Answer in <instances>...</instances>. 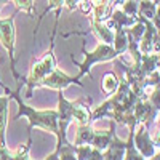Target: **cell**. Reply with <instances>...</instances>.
I'll list each match as a JSON object with an SVG mask.
<instances>
[{
	"instance_id": "15",
	"label": "cell",
	"mask_w": 160,
	"mask_h": 160,
	"mask_svg": "<svg viewBox=\"0 0 160 160\" xmlns=\"http://www.w3.org/2000/svg\"><path fill=\"white\" fill-rule=\"evenodd\" d=\"M75 146V158L78 160H104L102 152L93 148L91 144H74Z\"/></svg>"
},
{
	"instance_id": "30",
	"label": "cell",
	"mask_w": 160,
	"mask_h": 160,
	"mask_svg": "<svg viewBox=\"0 0 160 160\" xmlns=\"http://www.w3.org/2000/svg\"><path fill=\"white\" fill-rule=\"evenodd\" d=\"M152 160H160V151H155V154L152 155Z\"/></svg>"
},
{
	"instance_id": "22",
	"label": "cell",
	"mask_w": 160,
	"mask_h": 160,
	"mask_svg": "<svg viewBox=\"0 0 160 160\" xmlns=\"http://www.w3.org/2000/svg\"><path fill=\"white\" fill-rule=\"evenodd\" d=\"M31 144H32V138H31V133H29L28 142H26V144H21L15 152H11V160H26V158H29Z\"/></svg>"
},
{
	"instance_id": "20",
	"label": "cell",
	"mask_w": 160,
	"mask_h": 160,
	"mask_svg": "<svg viewBox=\"0 0 160 160\" xmlns=\"http://www.w3.org/2000/svg\"><path fill=\"white\" fill-rule=\"evenodd\" d=\"M155 11H157V2H155V0H139V2H138V13H139V16L152 21V18L155 16Z\"/></svg>"
},
{
	"instance_id": "32",
	"label": "cell",
	"mask_w": 160,
	"mask_h": 160,
	"mask_svg": "<svg viewBox=\"0 0 160 160\" xmlns=\"http://www.w3.org/2000/svg\"><path fill=\"white\" fill-rule=\"evenodd\" d=\"M157 71L160 72V53H158V61H157Z\"/></svg>"
},
{
	"instance_id": "9",
	"label": "cell",
	"mask_w": 160,
	"mask_h": 160,
	"mask_svg": "<svg viewBox=\"0 0 160 160\" xmlns=\"http://www.w3.org/2000/svg\"><path fill=\"white\" fill-rule=\"evenodd\" d=\"M133 114H135V118H136L138 123L151 125L157 118V115H158V109L148 98H141V99L136 101L135 109H133Z\"/></svg>"
},
{
	"instance_id": "33",
	"label": "cell",
	"mask_w": 160,
	"mask_h": 160,
	"mask_svg": "<svg viewBox=\"0 0 160 160\" xmlns=\"http://www.w3.org/2000/svg\"><path fill=\"white\" fill-rule=\"evenodd\" d=\"M0 87H2V88H3V90H5V88H7V85H5V83H3V82H2V78H0Z\"/></svg>"
},
{
	"instance_id": "24",
	"label": "cell",
	"mask_w": 160,
	"mask_h": 160,
	"mask_svg": "<svg viewBox=\"0 0 160 160\" xmlns=\"http://www.w3.org/2000/svg\"><path fill=\"white\" fill-rule=\"evenodd\" d=\"M47 2H48V5H47V8L43 11V15H47V13H50V11H55V15L59 16L61 15V8L64 7V0H47ZM43 15L40 16V19L43 18ZM40 19H38V22H40Z\"/></svg>"
},
{
	"instance_id": "19",
	"label": "cell",
	"mask_w": 160,
	"mask_h": 160,
	"mask_svg": "<svg viewBox=\"0 0 160 160\" xmlns=\"http://www.w3.org/2000/svg\"><path fill=\"white\" fill-rule=\"evenodd\" d=\"M93 133H95V128H93L91 123H82L77 127V133H75V139L74 144H90Z\"/></svg>"
},
{
	"instance_id": "10",
	"label": "cell",
	"mask_w": 160,
	"mask_h": 160,
	"mask_svg": "<svg viewBox=\"0 0 160 160\" xmlns=\"http://www.w3.org/2000/svg\"><path fill=\"white\" fill-rule=\"evenodd\" d=\"M125 144H127V139L118 138L117 131L114 130L112 139L108 146V149L102 152V158L104 160H122L125 155Z\"/></svg>"
},
{
	"instance_id": "5",
	"label": "cell",
	"mask_w": 160,
	"mask_h": 160,
	"mask_svg": "<svg viewBox=\"0 0 160 160\" xmlns=\"http://www.w3.org/2000/svg\"><path fill=\"white\" fill-rule=\"evenodd\" d=\"M18 13V11H16ZM16 13H13L11 16L0 19V43L7 50L8 56H10V66H11V72L13 77L21 87V77L16 71V59H15V45H16V28H15V16Z\"/></svg>"
},
{
	"instance_id": "31",
	"label": "cell",
	"mask_w": 160,
	"mask_h": 160,
	"mask_svg": "<svg viewBox=\"0 0 160 160\" xmlns=\"http://www.w3.org/2000/svg\"><path fill=\"white\" fill-rule=\"evenodd\" d=\"M8 2H10V0H0V8H2L3 5H7Z\"/></svg>"
},
{
	"instance_id": "16",
	"label": "cell",
	"mask_w": 160,
	"mask_h": 160,
	"mask_svg": "<svg viewBox=\"0 0 160 160\" xmlns=\"http://www.w3.org/2000/svg\"><path fill=\"white\" fill-rule=\"evenodd\" d=\"M47 160H55V158H61V160H74L75 158V146L71 144L69 141L64 142L61 146H56L55 151L51 154H48V157H45Z\"/></svg>"
},
{
	"instance_id": "13",
	"label": "cell",
	"mask_w": 160,
	"mask_h": 160,
	"mask_svg": "<svg viewBox=\"0 0 160 160\" xmlns=\"http://www.w3.org/2000/svg\"><path fill=\"white\" fill-rule=\"evenodd\" d=\"M10 95L0 96V144H7V127H8V102Z\"/></svg>"
},
{
	"instance_id": "23",
	"label": "cell",
	"mask_w": 160,
	"mask_h": 160,
	"mask_svg": "<svg viewBox=\"0 0 160 160\" xmlns=\"http://www.w3.org/2000/svg\"><path fill=\"white\" fill-rule=\"evenodd\" d=\"M120 10H122L123 13H127L128 16H135L138 18L139 13H138V0H125V2L122 5H118Z\"/></svg>"
},
{
	"instance_id": "29",
	"label": "cell",
	"mask_w": 160,
	"mask_h": 160,
	"mask_svg": "<svg viewBox=\"0 0 160 160\" xmlns=\"http://www.w3.org/2000/svg\"><path fill=\"white\" fill-rule=\"evenodd\" d=\"M152 139H154V142H155V148H160V130L157 131V135H155Z\"/></svg>"
},
{
	"instance_id": "3",
	"label": "cell",
	"mask_w": 160,
	"mask_h": 160,
	"mask_svg": "<svg viewBox=\"0 0 160 160\" xmlns=\"http://www.w3.org/2000/svg\"><path fill=\"white\" fill-rule=\"evenodd\" d=\"M58 21H59V16H56V21H55V28H53V34H51V38H50V50L45 53V55L40 58L38 61H35L31 69H29V75L28 78L24 80V83L28 85V93H26V98H32V91L35 88L40 87L42 80L56 68V58H55V37H56V32H58Z\"/></svg>"
},
{
	"instance_id": "28",
	"label": "cell",
	"mask_w": 160,
	"mask_h": 160,
	"mask_svg": "<svg viewBox=\"0 0 160 160\" xmlns=\"http://www.w3.org/2000/svg\"><path fill=\"white\" fill-rule=\"evenodd\" d=\"M80 2H82V0H64V7H68L69 11H74V10L78 8Z\"/></svg>"
},
{
	"instance_id": "27",
	"label": "cell",
	"mask_w": 160,
	"mask_h": 160,
	"mask_svg": "<svg viewBox=\"0 0 160 160\" xmlns=\"http://www.w3.org/2000/svg\"><path fill=\"white\" fill-rule=\"evenodd\" d=\"M152 24H154V28L157 29V32L160 34V2L157 3V11H155V16L152 18Z\"/></svg>"
},
{
	"instance_id": "11",
	"label": "cell",
	"mask_w": 160,
	"mask_h": 160,
	"mask_svg": "<svg viewBox=\"0 0 160 160\" xmlns=\"http://www.w3.org/2000/svg\"><path fill=\"white\" fill-rule=\"evenodd\" d=\"M88 19H90V28H91L93 35H95L99 42L112 45V42H114V31L106 24V21H95L91 18H88Z\"/></svg>"
},
{
	"instance_id": "21",
	"label": "cell",
	"mask_w": 160,
	"mask_h": 160,
	"mask_svg": "<svg viewBox=\"0 0 160 160\" xmlns=\"http://www.w3.org/2000/svg\"><path fill=\"white\" fill-rule=\"evenodd\" d=\"M157 61H158V53H148V55H142L141 56V62H139V68L142 71V74H149L152 71L157 69Z\"/></svg>"
},
{
	"instance_id": "7",
	"label": "cell",
	"mask_w": 160,
	"mask_h": 160,
	"mask_svg": "<svg viewBox=\"0 0 160 160\" xmlns=\"http://www.w3.org/2000/svg\"><path fill=\"white\" fill-rule=\"evenodd\" d=\"M133 141H135L136 149L141 152V155L144 158H152V155L155 154V142L151 138L149 125L136 123L135 133H133Z\"/></svg>"
},
{
	"instance_id": "8",
	"label": "cell",
	"mask_w": 160,
	"mask_h": 160,
	"mask_svg": "<svg viewBox=\"0 0 160 160\" xmlns=\"http://www.w3.org/2000/svg\"><path fill=\"white\" fill-rule=\"evenodd\" d=\"M142 18V16H141ZM144 19V24H146V31L139 40V51L142 55H148V53H160V34L157 32V29L154 28L152 21L149 19Z\"/></svg>"
},
{
	"instance_id": "26",
	"label": "cell",
	"mask_w": 160,
	"mask_h": 160,
	"mask_svg": "<svg viewBox=\"0 0 160 160\" xmlns=\"http://www.w3.org/2000/svg\"><path fill=\"white\" fill-rule=\"evenodd\" d=\"M0 160H11V152L7 144H0Z\"/></svg>"
},
{
	"instance_id": "17",
	"label": "cell",
	"mask_w": 160,
	"mask_h": 160,
	"mask_svg": "<svg viewBox=\"0 0 160 160\" xmlns=\"http://www.w3.org/2000/svg\"><path fill=\"white\" fill-rule=\"evenodd\" d=\"M118 83H120V78L117 77V74L114 71H109L102 75V80H101V90L106 93L108 96H111L112 93H115V90L118 88Z\"/></svg>"
},
{
	"instance_id": "18",
	"label": "cell",
	"mask_w": 160,
	"mask_h": 160,
	"mask_svg": "<svg viewBox=\"0 0 160 160\" xmlns=\"http://www.w3.org/2000/svg\"><path fill=\"white\" fill-rule=\"evenodd\" d=\"M136 128V127H135ZM135 128H128V138H127V144H125V160H146L141 152L136 149L135 141H133V133H135Z\"/></svg>"
},
{
	"instance_id": "1",
	"label": "cell",
	"mask_w": 160,
	"mask_h": 160,
	"mask_svg": "<svg viewBox=\"0 0 160 160\" xmlns=\"http://www.w3.org/2000/svg\"><path fill=\"white\" fill-rule=\"evenodd\" d=\"M91 98H80L75 101H68L64 98V93H58V135H56V146L68 142V127L72 120L78 125L82 123H93L91 122Z\"/></svg>"
},
{
	"instance_id": "2",
	"label": "cell",
	"mask_w": 160,
	"mask_h": 160,
	"mask_svg": "<svg viewBox=\"0 0 160 160\" xmlns=\"http://www.w3.org/2000/svg\"><path fill=\"white\" fill-rule=\"evenodd\" d=\"M19 93V87L16 91H8L10 98L16 99L18 102V114H16V118H19L21 115H24L26 118L29 120V131L37 127V128H42L45 131H50L53 135H58V111L56 109H43V111H38V109H34L31 106H28L26 102H22L21 96L18 95Z\"/></svg>"
},
{
	"instance_id": "12",
	"label": "cell",
	"mask_w": 160,
	"mask_h": 160,
	"mask_svg": "<svg viewBox=\"0 0 160 160\" xmlns=\"http://www.w3.org/2000/svg\"><path fill=\"white\" fill-rule=\"evenodd\" d=\"M115 130V122L112 120V125L109 130H95V133H93V138H91V146L93 148H96L98 151L104 152L106 149H108V146L112 139V133Z\"/></svg>"
},
{
	"instance_id": "4",
	"label": "cell",
	"mask_w": 160,
	"mask_h": 160,
	"mask_svg": "<svg viewBox=\"0 0 160 160\" xmlns=\"http://www.w3.org/2000/svg\"><path fill=\"white\" fill-rule=\"evenodd\" d=\"M82 53H83V61L82 62H78V61H75L72 58V62L78 68V74L75 75L78 80L82 77H85V75L91 77V68L95 64L109 62V61L118 58V55H117V51L114 50V47L109 45V43H102V42H99L98 47L93 51H87L85 48H82Z\"/></svg>"
},
{
	"instance_id": "25",
	"label": "cell",
	"mask_w": 160,
	"mask_h": 160,
	"mask_svg": "<svg viewBox=\"0 0 160 160\" xmlns=\"http://www.w3.org/2000/svg\"><path fill=\"white\" fill-rule=\"evenodd\" d=\"M13 3L18 7L19 11H24L28 15H34V0H13Z\"/></svg>"
},
{
	"instance_id": "6",
	"label": "cell",
	"mask_w": 160,
	"mask_h": 160,
	"mask_svg": "<svg viewBox=\"0 0 160 160\" xmlns=\"http://www.w3.org/2000/svg\"><path fill=\"white\" fill-rule=\"evenodd\" d=\"M78 85V87H83V83L80 82V80L77 77H72V75H68L64 71L55 68L53 69L43 80H42V83H40V87H43V88H51V90H56V91H62L66 90L68 87L71 85Z\"/></svg>"
},
{
	"instance_id": "14",
	"label": "cell",
	"mask_w": 160,
	"mask_h": 160,
	"mask_svg": "<svg viewBox=\"0 0 160 160\" xmlns=\"http://www.w3.org/2000/svg\"><path fill=\"white\" fill-rule=\"evenodd\" d=\"M128 43H130V35L127 32V28H115L114 29V42H112V47L117 51L118 56H122L125 51H128Z\"/></svg>"
}]
</instances>
